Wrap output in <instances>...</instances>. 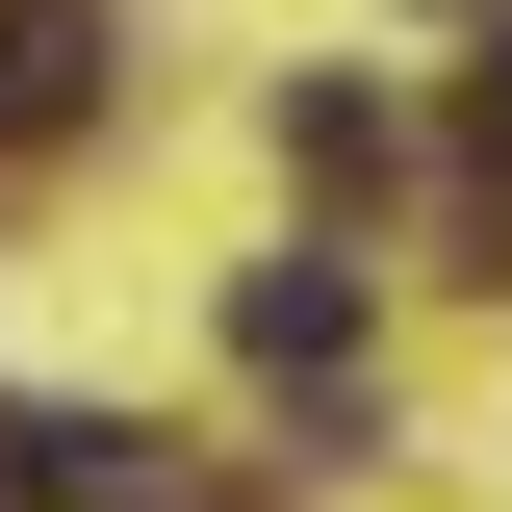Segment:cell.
I'll return each mask as SVG.
<instances>
[{
    "label": "cell",
    "mask_w": 512,
    "mask_h": 512,
    "mask_svg": "<svg viewBox=\"0 0 512 512\" xmlns=\"http://www.w3.org/2000/svg\"><path fill=\"white\" fill-rule=\"evenodd\" d=\"M231 359H256V384H333V410H359V256H256V282H231Z\"/></svg>",
    "instance_id": "6da1fadb"
},
{
    "label": "cell",
    "mask_w": 512,
    "mask_h": 512,
    "mask_svg": "<svg viewBox=\"0 0 512 512\" xmlns=\"http://www.w3.org/2000/svg\"><path fill=\"white\" fill-rule=\"evenodd\" d=\"M0 512H154V436L128 410H0Z\"/></svg>",
    "instance_id": "7a4b0ae2"
},
{
    "label": "cell",
    "mask_w": 512,
    "mask_h": 512,
    "mask_svg": "<svg viewBox=\"0 0 512 512\" xmlns=\"http://www.w3.org/2000/svg\"><path fill=\"white\" fill-rule=\"evenodd\" d=\"M103 52H128L103 0H0V154H52V128L103 103Z\"/></svg>",
    "instance_id": "3957f363"
},
{
    "label": "cell",
    "mask_w": 512,
    "mask_h": 512,
    "mask_svg": "<svg viewBox=\"0 0 512 512\" xmlns=\"http://www.w3.org/2000/svg\"><path fill=\"white\" fill-rule=\"evenodd\" d=\"M282 180H308V205L410 180V103H384V77H282Z\"/></svg>",
    "instance_id": "277c9868"
},
{
    "label": "cell",
    "mask_w": 512,
    "mask_h": 512,
    "mask_svg": "<svg viewBox=\"0 0 512 512\" xmlns=\"http://www.w3.org/2000/svg\"><path fill=\"white\" fill-rule=\"evenodd\" d=\"M461 256H512V26H487V77H461Z\"/></svg>",
    "instance_id": "5b68a950"
}]
</instances>
